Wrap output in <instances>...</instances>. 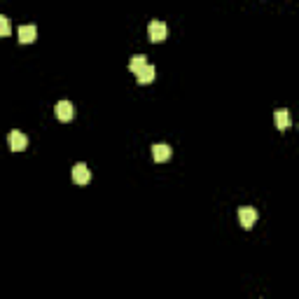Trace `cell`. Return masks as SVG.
I'll use <instances>...</instances> for the list:
<instances>
[{
    "label": "cell",
    "instance_id": "8",
    "mask_svg": "<svg viewBox=\"0 0 299 299\" xmlns=\"http://www.w3.org/2000/svg\"><path fill=\"white\" fill-rule=\"evenodd\" d=\"M154 77H157V68H154L152 63H147V66L143 68L140 73H136V80L140 82V84H150Z\"/></svg>",
    "mask_w": 299,
    "mask_h": 299
},
{
    "label": "cell",
    "instance_id": "7",
    "mask_svg": "<svg viewBox=\"0 0 299 299\" xmlns=\"http://www.w3.org/2000/svg\"><path fill=\"white\" fill-rule=\"evenodd\" d=\"M173 154L171 145H166V143H157V145H152V157L154 162H168Z\"/></svg>",
    "mask_w": 299,
    "mask_h": 299
},
{
    "label": "cell",
    "instance_id": "11",
    "mask_svg": "<svg viewBox=\"0 0 299 299\" xmlns=\"http://www.w3.org/2000/svg\"><path fill=\"white\" fill-rule=\"evenodd\" d=\"M10 33H12V24H10V19H7L5 14H0V38L10 36Z\"/></svg>",
    "mask_w": 299,
    "mask_h": 299
},
{
    "label": "cell",
    "instance_id": "2",
    "mask_svg": "<svg viewBox=\"0 0 299 299\" xmlns=\"http://www.w3.org/2000/svg\"><path fill=\"white\" fill-rule=\"evenodd\" d=\"M238 222L243 229H253V224L257 222V210L253 206H241L238 208Z\"/></svg>",
    "mask_w": 299,
    "mask_h": 299
},
{
    "label": "cell",
    "instance_id": "1",
    "mask_svg": "<svg viewBox=\"0 0 299 299\" xmlns=\"http://www.w3.org/2000/svg\"><path fill=\"white\" fill-rule=\"evenodd\" d=\"M147 36H150V42H164L168 38V26L164 21H150L147 26Z\"/></svg>",
    "mask_w": 299,
    "mask_h": 299
},
{
    "label": "cell",
    "instance_id": "3",
    "mask_svg": "<svg viewBox=\"0 0 299 299\" xmlns=\"http://www.w3.org/2000/svg\"><path fill=\"white\" fill-rule=\"evenodd\" d=\"M54 112H56V119H61V122H71L73 117H75V105L71 101H59L54 105Z\"/></svg>",
    "mask_w": 299,
    "mask_h": 299
},
{
    "label": "cell",
    "instance_id": "4",
    "mask_svg": "<svg viewBox=\"0 0 299 299\" xmlns=\"http://www.w3.org/2000/svg\"><path fill=\"white\" fill-rule=\"evenodd\" d=\"M36 38H38V28L33 24H26L16 28V40L21 45H31V42H36Z\"/></svg>",
    "mask_w": 299,
    "mask_h": 299
},
{
    "label": "cell",
    "instance_id": "5",
    "mask_svg": "<svg viewBox=\"0 0 299 299\" xmlns=\"http://www.w3.org/2000/svg\"><path fill=\"white\" fill-rule=\"evenodd\" d=\"M7 140H10V150L12 152H21V150H26V145H28V136H26L24 131H10V136H7Z\"/></svg>",
    "mask_w": 299,
    "mask_h": 299
},
{
    "label": "cell",
    "instance_id": "6",
    "mask_svg": "<svg viewBox=\"0 0 299 299\" xmlns=\"http://www.w3.org/2000/svg\"><path fill=\"white\" fill-rule=\"evenodd\" d=\"M73 180H75L77 185H86L89 180H92V171L86 168V164H75L73 166Z\"/></svg>",
    "mask_w": 299,
    "mask_h": 299
},
{
    "label": "cell",
    "instance_id": "10",
    "mask_svg": "<svg viewBox=\"0 0 299 299\" xmlns=\"http://www.w3.org/2000/svg\"><path fill=\"white\" fill-rule=\"evenodd\" d=\"M147 66V59L143 54H136V56H131V61H129V71L136 75V73H140L143 68Z\"/></svg>",
    "mask_w": 299,
    "mask_h": 299
},
{
    "label": "cell",
    "instance_id": "9",
    "mask_svg": "<svg viewBox=\"0 0 299 299\" xmlns=\"http://www.w3.org/2000/svg\"><path fill=\"white\" fill-rule=\"evenodd\" d=\"M274 124L280 129V131H285V129L290 127V112L285 110V108H278V110L274 112Z\"/></svg>",
    "mask_w": 299,
    "mask_h": 299
}]
</instances>
